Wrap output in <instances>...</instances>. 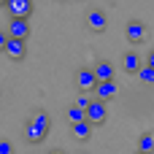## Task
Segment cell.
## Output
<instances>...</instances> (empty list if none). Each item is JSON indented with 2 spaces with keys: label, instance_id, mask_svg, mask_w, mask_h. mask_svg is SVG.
Returning <instances> with one entry per match:
<instances>
[{
  "label": "cell",
  "instance_id": "13",
  "mask_svg": "<svg viewBox=\"0 0 154 154\" xmlns=\"http://www.w3.org/2000/svg\"><path fill=\"white\" fill-rule=\"evenodd\" d=\"M141 65H143V62H141V57H138L135 51H125V57H122V68H125V73H135Z\"/></svg>",
  "mask_w": 154,
  "mask_h": 154
},
{
  "label": "cell",
  "instance_id": "15",
  "mask_svg": "<svg viewBox=\"0 0 154 154\" xmlns=\"http://www.w3.org/2000/svg\"><path fill=\"white\" fill-rule=\"evenodd\" d=\"M135 76H138L141 84H154V68H149V65H141L135 70Z\"/></svg>",
  "mask_w": 154,
  "mask_h": 154
},
{
  "label": "cell",
  "instance_id": "17",
  "mask_svg": "<svg viewBox=\"0 0 154 154\" xmlns=\"http://www.w3.org/2000/svg\"><path fill=\"white\" fill-rule=\"evenodd\" d=\"M89 100H92V97H89L87 92H81V95L76 97V103H73V106H79V108H87V106H89Z\"/></svg>",
  "mask_w": 154,
  "mask_h": 154
},
{
  "label": "cell",
  "instance_id": "1",
  "mask_svg": "<svg viewBox=\"0 0 154 154\" xmlns=\"http://www.w3.org/2000/svg\"><path fill=\"white\" fill-rule=\"evenodd\" d=\"M84 116H87V122H89L92 127L106 125V119H108V103H103V100L92 97V100H89V106L84 108Z\"/></svg>",
  "mask_w": 154,
  "mask_h": 154
},
{
  "label": "cell",
  "instance_id": "5",
  "mask_svg": "<svg viewBox=\"0 0 154 154\" xmlns=\"http://www.w3.org/2000/svg\"><path fill=\"white\" fill-rule=\"evenodd\" d=\"M5 57L14 60V62H22L27 57V41H19V38H5V46H3Z\"/></svg>",
  "mask_w": 154,
  "mask_h": 154
},
{
  "label": "cell",
  "instance_id": "12",
  "mask_svg": "<svg viewBox=\"0 0 154 154\" xmlns=\"http://www.w3.org/2000/svg\"><path fill=\"white\" fill-rule=\"evenodd\" d=\"M30 122H32L35 127H41V130L49 135V130H51V119H49V114H46V111L35 108V111H32V116H30Z\"/></svg>",
  "mask_w": 154,
  "mask_h": 154
},
{
  "label": "cell",
  "instance_id": "6",
  "mask_svg": "<svg viewBox=\"0 0 154 154\" xmlns=\"http://www.w3.org/2000/svg\"><path fill=\"white\" fill-rule=\"evenodd\" d=\"M92 92H95V97H97V100H103V103H111V100L116 97L119 87H116V81H114V79H108V81H95Z\"/></svg>",
  "mask_w": 154,
  "mask_h": 154
},
{
  "label": "cell",
  "instance_id": "23",
  "mask_svg": "<svg viewBox=\"0 0 154 154\" xmlns=\"http://www.w3.org/2000/svg\"><path fill=\"white\" fill-rule=\"evenodd\" d=\"M3 3H5V0H0V5H3Z\"/></svg>",
  "mask_w": 154,
  "mask_h": 154
},
{
  "label": "cell",
  "instance_id": "19",
  "mask_svg": "<svg viewBox=\"0 0 154 154\" xmlns=\"http://www.w3.org/2000/svg\"><path fill=\"white\" fill-rule=\"evenodd\" d=\"M5 38H8V35H5V30H0V51H3V46H5Z\"/></svg>",
  "mask_w": 154,
  "mask_h": 154
},
{
  "label": "cell",
  "instance_id": "7",
  "mask_svg": "<svg viewBox=\"0 0 154 154\" xmlns=\"http://www.w3.org/2000/svg\"><path fill=\"white\" fill-rule=\"evenodd\" d=\"M3 5H5L8 19L11 16H24V19L32 16V0H5Z\"/></svg>",
  "mask_w": 154,
  "mask_h": 154
},
{
  "label": "cell",
  "instance_id": "16",
  "mask_svg": "<svg viewBox=\"0 0 154 154\" xmlns=\"http://www.w3.org/2000/svg\"><path fill=\"white\" fill-rule=\"evenodd\" d=\"M81 119H87V116H84V108H79V106H70V108H68V122L73 125V122H81Z\"/></svg>",
  "mask_w": 154,
  "mask_h": 154
},
{
  "label": "cell",
  "instance_id": "18",
  "mask_svg": "<svg viewBox=\"0 0 154 154\" xmlns=\"http://www.w3.org/2000/svg\"><path fill=\"white\" fill-rule=\"evenodd\" d=\"M0 154H14V143L5 141V138H0Z\"/></svg>",
  "mask_w": 154,
  "mask_h": 154
},
{
  "label": "cell",
  "instance_id": "8",
  "mask_svg": "<svg viewBox=\"0 0 154 154\" xmlns=\"http://www.w3.org/2000/svg\"><path fill=\"white\" fill-rule=\"evenodd\" d=\"M73 81H76V89L79 92H92V87H95V73H92V68H79L76 73H73Z\"/></svg>",
  "mask_w": 154,
  "mask_h": 154
},
{
  "label": "cell",
  "instance_id": "11",
  "mask_svg": "<svg viewBox=\"0 0 154 154\" xmlns=\"http://www.w3.org/2000/svg\"><path fill=\"white\" fill-rule=\"evenodd\" d=\"M24 138H27V143L38 146V143H41V141L46 138V133H43L41 127H35V125H32V122L27 119V122H24Z\"/></svg>",
  "mask_w": 154,
  "mask_h": 154
},
{
  "label": "cell",
  "instance_id": "24",
  "mask_svg": "<svg viewBox=\"0 0 154 154\" xmlns=\"http://www.w3.org/2000/svg\"><path fill=\"white\" fill-rule=\"evenodd\" d=\"M62 3H65V0H62Z\"/></svg>",
  "mask_w": 154,
  "mask_h": 154
},
{
  "label": "cell",
  "instance_id": "14",
  "mask_svg": "<svg viewBox=\"0 0 154 154\" xmlns=\"http://www.w3.org/2000/svg\"><path fill=\"white\" fill-rule=\"evenodd\" d=\"M138 152H143V154H152L154 152V135L152 133H141L138 135V146H135Z\"/></svg>",
  "mask_w": 154,
  "mask_h": 154
},
{
  "label": "cell",
  "instance_id": "9",
  "mask_svg": "<svg viewBox=\"0 0 154 154\" xmlns=\"http://www.w3.org/2000/svg\"><path fill=\"white\" fill-rule=\"evenodd\" d=\"M92 73H95L97 81H108V79H114V62L111 60H97L95 68H92Z\"/></svg>",
  "mask_w": 154,
  "mask_h": 154
},
{
  "label": "cell",
  "instance_id": "20",
  "mask_svg": "<svg viewBox=\"0 0 154 154\" xmlns=\"http://www.w3.org/2000/svg\"><path fill=\"white\" fill-rule=\"evenodd\" d=\"M146 65H149V68H154V51H149V57H146Z\"/></svg>",
  "mask_w": 154,
  "mask_h": 154
},
{
  "label": "cell",
  "instance_id": "21",
  "mask_svg": "<svg viewBox=\"0 0 154 154\" xmlns=\"http://www.w3.org/2000/svg\"><path fill=\"white\" fill-rule=\"evenodd\" d=\"M49 154H65V152H62V149H51Z\"/></svg>",
  "mask_w": 154,
  "mask_h": 154
},
{
  "label": "cell",
  "instance_id": "22",
  "mask_svg": "<svg viewBox=\"0 0 154 154\" xmlns=\"http://www.w3.org/2000/svg\"><path fill=\"white\" fill-rule=\"evenodd\" d=\"M135 154H143V152H138V149H135Z\"/></svg>",
  "mask_w": 154,
  "mask_h": 154
},
{
  "label": "cell",
  "instance_id": "2",
  "mask_svg": "<svg viewBox=\"0 0 154 154\" xmlns=\"http://www.w3.org/2000/svg\"><path fill=\"white\" fill-rule=\"evenodd\" d=\"M5 35H8V38L27 41V38H30V19H24V16H11V19H8V27H5Z\"/></svg>",
  "mask_w": 154,
  "mask_h": 154
},
{
  "label": "cell",
  "instance_id": "10",
  "mask_svg": "<svg viewBox=\"0 0 154 154\" xmlns=\"http://www.w3.org/2000/svg\"><path fill=\"white\" fill-rule=\"evenodd\" d=\"M70 133H73V138H79V141H89V138H92V125H89L87 119L73 122V125H70Z\"/></svg>",
  "mask_w": 154,
  "mask_h": 154
},
{
  "label": "cell",
  "instance_id": "4",
  "mask_svg": "<svg viewBox=\"0 0 154 154\" xmlns=\"http://www.w3.org/2000/svg\"><path fill=\"white\" fill-rule=\"evenodd\" d=\"M84 22L92 32H106V27H108V16H106L103 8H89L84 14Z\"/></svg>",
  "mask_w": 154,
  "mask_h": 154
},
{
  "label": "cell",
  "instance_id": "3",
  "mask_svg": "<svg viewBox=\"0 0 154 154\" xmlns=\"http://www.w3.org/2000/svg\"><path fill=\"white\" fill-rule=\"evenodd\" d=\"M125 38H127L130 46H141V43L146 41V24H143L141 19H130V22L125 24Z\"/></svg>",
  "mask_w": 154,
  "mask_h": 154
}]
</instances>
